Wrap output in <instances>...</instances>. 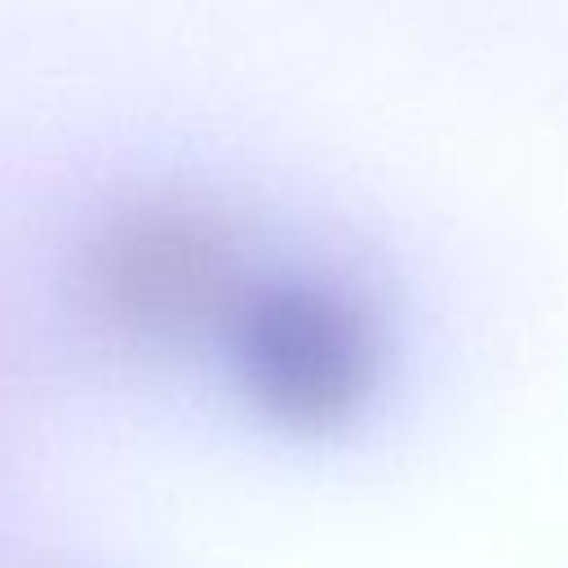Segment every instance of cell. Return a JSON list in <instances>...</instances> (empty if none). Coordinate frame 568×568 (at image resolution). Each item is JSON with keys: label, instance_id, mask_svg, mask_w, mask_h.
<instances>
[{"label": "cell", "instance_id": "6da1fadb", "mask_svg": "<svg viewBox=\"0 0 568 568\" xmlns=\"http://www.w3.org/2000/svg\"><path fill=\"white\" fill-rule=\"evenodd\" d=\"M226 324L248 399L297 430L346 422L373 390L377 333L337 288L257 284L244 288Z\"/></svg>", "mask_w": 568, "mask_h": 568}, {"label": "cell", "instance_id": "7a4b0ae2", "mask_svg": "<svg viewBox=\"0 0 568 568\" xmlns=\"http://www.w3.org/2000/svg\"><path fill=\"white\" fill-rule=\"evenodd\" d=\"M98 293L120 324L151 337H186L231 320L244 297L235 248L186 213H138L98 253Z\"/></svg>", "mask_w": 568, "mask_h": 568}]
</instances>
